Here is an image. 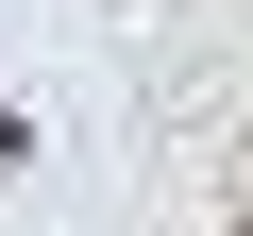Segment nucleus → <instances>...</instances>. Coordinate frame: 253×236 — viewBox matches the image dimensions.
<instances>
[{
  "mask_svg": "<svg viewBox=\"0 0 253 236\" xmlns=\"http://www.w3.org/2000/svg\"><path fill=\"white\" fill-rule=\"evenodd\" d=\"M0 169H34V118H17V101H0Z\"/></svg>",
  "mask_w": 253,
  "mask_h": 236,
  "instance_id": "obj_1",
  "label": "nucleus"
}]
</instances>
